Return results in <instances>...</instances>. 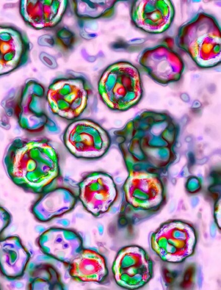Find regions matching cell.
<instances>
[{
  "instance_id": "13",
  "label": "cell",
  "mask_w": 221,
  "mask_h": 290,
  "mask_svg": "<svg viewBox=\"0 0 221 290\" xmlns=\"http://www.w3.org/2000/svg\"><path fill=\"white\" fill-rule=\"evenodd\" d=\"M39 244L45 254L67 264L83 248L82 238L77 233L62 228H51L44 232Z\"/></svg>"
},
{
  "instance_id": "4",
  "label": "cell",
  "mask_w": 221,
  "mask_h": 290,
  "mask_svg": "<svg viewBox=\"0 0 221 290\" xmlns=\"http://www.w3.org/2000/svg\"><path fill=\"white\" fill-rule=\"evenodd\" d=\"M98 91L101 100L109 108L126 110L141 99L142 83L140 72L128 61L112 63L101 74Z\"/></svg>"
},
{
  "instance_id": "1",
  "label": "cell",
  "mask_w": 221,
  "mask_h": 290,
  "mask_svg": "<svg viewBox=\"0 0 221 290\" xmlns=\"http://www.w3.org/2000/svg\"><path fill=\"white\" fill-rule=\"evenodd\" d=\"M3 162L12 181L34 193L50 189L60 176L57 152L46 138H15L5 152Z\"/></svg>"
},
{
  "instance_id": "10",
  "label": "cell",
  "mask_w": 221,
  "mask_h": 290,
  "mask_svg": "<svg viewBox=\"0 0 221 290\" xmlns=\"http://www.w3.org/2000/svg\"><path fill=\"white\" fill-rule=\"evenodd\" d=\"M139 62L153 80L162 84L178 81L184 70L181 57L171 48L164 44L143 50Z\"/></svg>"
},
{
  "instance_id": "17",
  "label": "cell",
  "mask_w": 221,
  "mask_h": 290,
  "mask_svg": "<svg viewBox=\"0 0 221 290\" xmlns=\"http://www.w3.org/2000/svg\"><path fill=\"white\" fill-rule=\"evenodd\" d=\"M73 12L82 22L111 17L117 1H72Z\"/></svg>"
},
{
  "instance_id": "9",
  "label": "cell",
  "mask_w": 221,
  "mask_h": 290,
  "mask_svg": "<svg viewBox=\"0 0 221 290\" xmlns=\"http://www.w3.org/2000/svg\"><path fill=\"white\" fill-rule=\"evenodd\" d=\"M116 196L114 181L105 172H92L79 184L80 200L85 209L96 217L108 211Z\"/></svg>"
},
{
  "instance_id": "2",
  "label": "cell",
  "mask_w": 221,
  "mask_h": 290,
  "mask_svg": "<svg viewBox=\"0 0 221 290\" xmlns=\"http://www.w3.org/2000/svg\"><path fill=\"white\" fill-rule=\"evenodd\" d=\"M176 41L199 67L211 68L220 63V28L209 14L199 13L182 25Z\"/></svg>"
},
{
  "instance_id": "14",
  "label": "cell",
  "mask_w": 221,
  "mask_h": 290,
  "mask_svg": "<svg viewBox=\"0 0 221 290\" xmlns=\"http://www.w3.org/2000/svg\"><path fill=\"white\" fill-rule=\"evenodd\" d=\"M69 1H21L20 13L29 26L36 30L56 27L61 21Z\"/></svg>"
},
{
  "instance_id": "18",
  "label": "cell",
  "mask_w": 221,
  "mask_h": 290,
  "mask_svg": "<svg viewBox=\"0 0 221 290\" xmlns=\"http://www.w3.org/2000/svg\"><path fill=\"white\" fill-rule=\"evenodd\" d=\"M0 251V263L6 272L8 267L16 268L19 276L21 275L27 264L29 254L19 242L16 247H8L7 243Z\"/></svg>"
},
{
  "instance_id": "6",
  "label": "cell",
  "mask_w": 221,
  "mask_h": 290,
  "mask_svg": "<svg viewBox=\"0 0 221 290\" xmlns=\"http://www.w3.org/2000/svg\"><path fill=\"white\" fill-rule=\"evenodd\" d=\"M197 239L191 224L173 220L163 223L152 234L150 245L162 260L179 263L193 254Z\"/></svg>"
},
{
  "instance_id": "5",
  "label": "cell",
  "mask_w": 221,
  "mask_h": 290,
  "mask_svg": "<svg viewBox=\"0 0 221 290\" xmlns=\"http://www.w3.org/2000/svg\"><path fill=\"white\" fill-rule=\"evenodd\" d=\"M2 105L7 114L15 118L19 127L27 132L58 131L47 110L45 90L36 80H28L17 95L8 96Z\"/></svg>"
},
{
  "instance_id": "16",
  "label": "cell",
  "mask_w": 221,
  "mask_h": 290,
  "mask_svg": "<svg viewBox=\"0 0 221 290\" xmlns=\"http://www.w3.org/2000/svg\"><path fill=\"white\" fill-rule=\"evenodd\" d=\"M69 265L70 276L80 282L101 283L108 274L105 257L91 249L83 248Z\"/></svg>"
},
{
  "instance_id": "7",
  "label": "cell",
  "mask_w": 221,
  "mask_h": 290,
  "mask_svg": "<svg viewBox=\"0 0 221 290\" xmlns=\"http://www.w3.org/2000/svg\"><path fill=\"white\" fill-rule=\"evenodd\" d=\"M64 144L78 158L97 159L104 156L110 146L108 133L98 123L88 119L76 120L66 128Z\"/></svg>"
},
{
  "instance_id": "12",
  "label": "cell",
  "mask_w": 221,
  "mask_h": 290,
  "mask_svg": "<svg viewBox=\"0 0 221 290\" xmlns=\"http://www.w3.org/2000/svg\"><path fill=\"white\" fill-rule=\"evenodd\" d=\"M31 46L27 37L12 26L0 25V76L25 64Z\"/></svg>"
},
{
  "instance_id": "15",
  "label": "cell",
  "mask_w": 221,
  "mask_h": 290,
  "mask_svg": "<svg viewBox=\"0 0 221 290\" xmlns=\"http://www.w3.org/2000/svg\"><path fill=\"white\" fill-rule=\"evenodd\" d=\"M33 206V212L38 219L47 221L66 214L72 210L77 196L69 188L57 187L42 193Z\"/></svg>"
},
{
  "instance_id": "3",
  "label": "cell",
  "mask_w": 221,
  "mask_h": 290,
  "mask_svg": "<svg viewBox=\"0 0 221 290\" xmlns=\"http://www.w3.org/2000/svg\"><path fill=\"white\" fill-rule=\"evenodd\" d=\"M93 87L83 73L72 70L54 78L46 92L48 109L60 118L77 120L93 100Z\"/></svg>"
},
{
  "instance_id": "8",
  "label": "cell",
  "mask_w": 221,
  "mask_h": 290,
  "mask_svg": "<svg viewBox=\"0 0 221 290\" xmlns=\"http://www.w3.org/2000/svg\"><path fill=\"white\" fill-rule=\"evenodd\" d=\"M113 277L120 286L130 289L144 286L153 274L151 258L142 248L130 245L118 252L112 266Z\"/></svg>"
},
{
  "instance_id": "11",
  "label": "cell",
  "mask_w": 221,
  "mask_h": 290,
  "mask_svg": "<svg viewBox=\"0 0 221 290\" xmlns=\"http://www.w3.org/2000/svg\"><path fill=\"white\" fill-rule=\"evenodd\" d=\"M174 15V7L169 0L135 1L130 9L133 24L151 34H160L167 30Z\"/></svg>"
},
{
  "instance_id": "19",
  "label": "cell",
  "mask_w": 221,
  "mask_h": 290,
  "mask_svg": "<svg viewBox=\"0 0 221 290\" xmlns=\"http://www.w3.org/2000/svg\"><path fill=\"white\" fill-rule=\"evenodd\" d=\"M31 287L33 289H64L57 271L50 266H40L32 273Z\"/></svg>"
}]
</instances>
